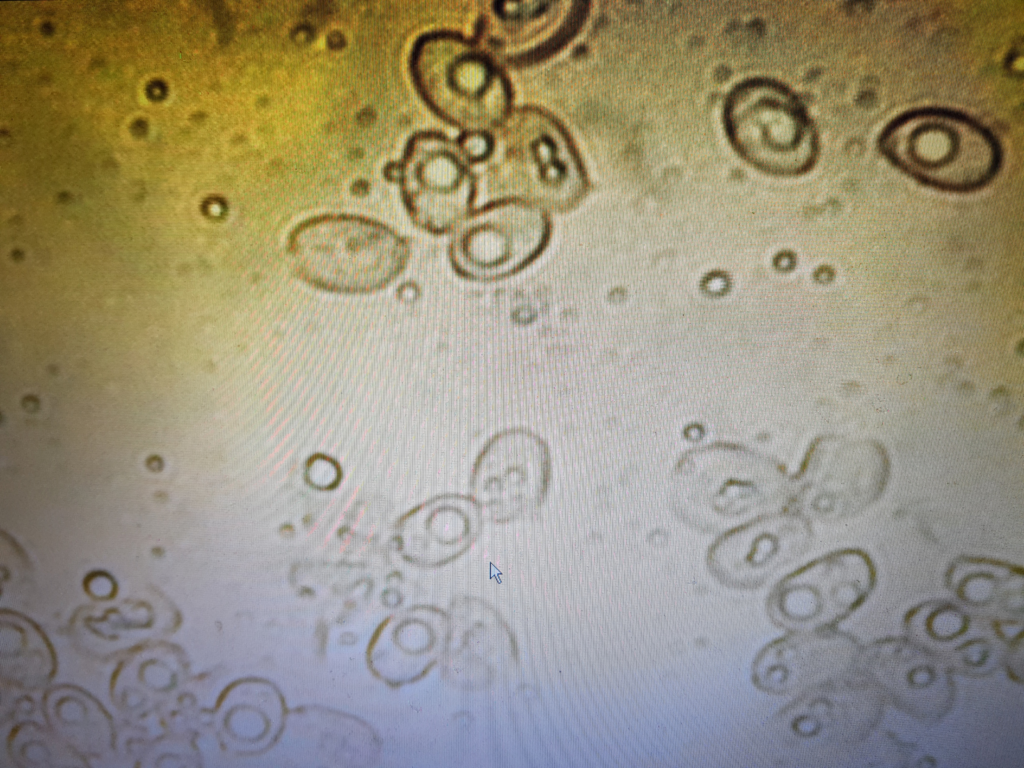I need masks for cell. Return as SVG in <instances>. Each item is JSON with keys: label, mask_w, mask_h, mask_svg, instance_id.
<instances>
[{"label": "cell", "mask_w": 1024, "mask_h": 768, "mask_svg": "<svg viewBox=\"0 0 1024 768\" xmlns=\"http://www.w3.org/2000/svg\"><path fill=\"white\" fill-rule=\"evenodd\" d=\"M294 271L333 292L364 293L390 282L405 260L402 240L371 219L324 215L299 224L288 240Z\"/></svg>", "instance_id": "2"}, {"label": "cell", "mask_w": 1024, "mask_h": 768, "mask_svg": "<svg viewBox=\"0 0 1024 768\" xmlns=\"http://www.w3.org/2000/svg\"><path fill=\"white\" fill-rule=\"evenodd\" d=\"M869 584L865 562L836 557L786 581L772 595V619L784 627L819 625L853 607Z\"/></svg>", "instance_id": "8"}, {"label": "cell", "mask_w": 1024, "mask_h": 768, "mask_svg": "<svg viewBox=\"0 0 1024 768\" xmlns=\"http://www.w3.org/2000/svg\"><path fill=\"white\" fill-rule=\"evenodd\" d=\"M879 147L912 177L953 191L984 185L1001 162L999 143L986 127L963 113L936 107L895 117L880 133Z\"/></svg>", "instance_id": "1"}, {"label": "cell", "mask_w": 1024, "mask_h": 768, "mask_svg": "<svg viewBox=\"0 0 1024 768\" xmlns=\"http://www.w3.org/2000/svg\"><path fill=\"white\" fill-rule=\"evenodd\" d=\"M550 477L545 442L527 429H508L490 438L474 462L472 502L489 520H518L542 504Z\"/></svg>", "instance_id": "5"}, {"label": "cell", "mask_w": 1024, "mask_h": 768, "mask_svg": "<svg viewBox=\"0 0 1024 768\" xmlns=\"http://www.w3.org/2000/svg\"><path fill=\"white\" fill-rule=\"evenodd\" d=\"M394 171L407 209L423 226L443 227L468 204L473 183L466 154L439 134L413 136Z\"/></svg>", "instance_id": "7"}, {"label": "cell", "mask_w": 1024, "mask_h": 768, "mask_svg": "<svg viewBox=\"0 0 1024 768\" xmlns=\"http://www.w3.org/2000/svg\"><path fill=\"white\" fill-rule=\"evenodd\" d=\"M410 65L420 94L447 121L481 132L507 116L506 80L471 41L448 32L427 34L416 42Z\"/></svg>", "instance_id": "3"}, {"label": "cell", "mask_w": 1024, "mask_h": 768, "mask_svg": "<svg viewBox=\"0 0 1024 768\" xmlns=\"http://www.w3.org/2000/svg\"><path fill=\"white\" fill-rule=\"evenodd\" d=\"M726 123L739 151L765 169L796 173L815 159L813 125L799 100L780 85L758 79L739 85L727 102Z\"/></svg>", "instance_id": "4"}, {"label": "cell", "mask_w": 1024, "mask_h": 768, "mask_svg": "<svg viewBox=\"0 0 1024 768\" xmlns=\"http://www.w3.org/2000/svg\"><path fill=\"white\" fill-rule=\"evenodd\" d=\"M491 140L488 155L496 172L526 184L550 201L576 196L582 170L566 134L550 117L535 110H518L504 118Z\"/></svg>", "instance_id": "6"}, {"label": "cell", "mask_w": 1024, "mask_h": 768, "mask_svg": "<svg viewBox=\"0 0 1024 768\" xmlns=\"http://www.w3.org/2000/svg\"><path fill=\"white\" fill-rule=\"evenodd\" d=\"M557 2H501L493 8L494 22H491L490 33L495 41L502 45H519L532 42L535 37L533 30L541 36V31L563 29L561 15L566 11L557 7ZM537 41V40H536ZM538 44V42H537Z\"/></svg>", "instance_id": "10"}, {"label": "cell", "mask_w": 1024, "mask_h": 768, "mask_svg": "<svg viewBox=\"0 0 1024 768\" xmlns=\"http://www.w3.org/2000/svg\"><path fill=\"white\" fill-rule=\"evenodd\" d=\"M479 512L473 502L444 497L427 505L419 514L421 536L432 561H447L462 552L478 527Z\"/></svg>", "instance_id": "9"}]
</instances>
